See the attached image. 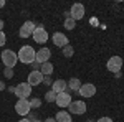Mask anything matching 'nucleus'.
I'll return each instance as SVG.
<instances>
[{
    "label": "nucleus",
    "mask_w": 124,
    "mask_h": 122,
    "mask_svg": "<svg viewBox=\"0 0 124 122\" xmlns=\"http://www.w3.org/2000/svg\"><path fill=\"white\" fill-rule=\"evenodd\" d=\"M45 101H46V102H55V101H56V93H55L53 89L46 91V93H45Z\"/></svg>",
    "instance_id": "nucleus-19"
},
{
    "label": "nucleus",
    "mask_w": 124,
    "mask_h": 122,
    "mask_svg": "<svg viewBox=\"0 0 124 122\" xmlns=\"http://www.w3.org/2000/svg\"><path fill=\"white\" fill-rule=\"evenodd\" d=\"M5 7V0H0V8H3Z\"/></svg>",
    "instance_id": "nucleus-33"
},
{
    "label": "nucleus",
    "mask_w": 124,
    "mask_h": 122,
    "mask_svg": "<svg viewBox=\"0 0 124 122\" xmlns=\"http://www.w3.org/2000/svg\"><path fill=\"white\" fill-rule=\"evenodd\" d=\"M40 73L43 76H50L51 73H53V65L50 63V61H46V63H43V65L40 66Z\"/></svg>",
    "instance_id": "nucleus-18"
},
{
    "label": "nucleus",
    "mask_w": 124,
    "mask_h": 122,
    "mask_svg": "<svg viewBox=\"0 0 124 122\" xmlns=\"http://www.w3.org/2000/svg\"><path fill=\"white\" fill-rule=\"evenodd\" d=\"M17 56H18V61H22L23 65H31V63H35V59H37V51L33 50V46L25 45V46H22L18 50Z\"/></svg>",
    "instance_id": "nucleus-1"
},
{
    "label": "nucleus",
    "mask_w": 124,
    "mask_h": 122,
    "mask_svg": "<svg viewBox=\"0 0 124 122\" xmlns=\"http://www.w3.org/2000/svg\"><path fill=\"white\" fill-rule=\"evenodd\" d=\"M63 27H65L66 30H73L75 27H76V22L71 18V17H70V18H65V23H63Z\"/></svg>",
    "instance_id": "nucleus-22"
},
{
    "label": "nucleus",
    "mask_w": 124,
    "mask_h": 122,
    "mask_svg": "<svg viewBox=\"0 0 124 122\" xmlns=\"http://www.w3.org/2000/svg\"><path fill=\"white\" fill-rule=\"evenodd\" d=\"M27 117H28V121H30V122H33V121H37V119H38V117H37V114L31 112V111L28 112V115H27Z\"/></svg>",
    "instance_id": "nucleus-26"
},
{
    "label": "nucleus",
    "mask_w": 124,
    "mask_h": 122,
    "mask_svg": "<svg viewBox=\"0 0 124 122\" xmlns=\"http://www.w3.org/2000/svg\"><path fill=\"white\" fill-rule=\"evenodd\" d=\"M71 94L68 93V91H65V93H60L56 94V101H55V104H56L58 107H61V109H65V107H68L70 104H71Z\"/></svg>",
    "instance_id": "nucleus-10"
},
{
    "label": "nucleus",
    "mask_w": 124,
    "mask_h": 122,
    "mask_svg": "<svg viewBox=\"0 0 124 122\" xmlns=\"http://www.w3.org/2000/svg\"><path fill=\"white\" fill-rule=\"evenodd\" d=\"M43 78H45V76L41 74L40 71H31V73L28 74V79H27V83H28L31 87H33V86H40L41 83H43Z\"/></svg>",
    "instance_id": "nucleus-13"
},
{
    "label": "nucleus",
    "mask_w": 124,
    "mask_h": 122,
    "mask_svg": "<svg viewBox=\"0 0 124 122\" xmlns=\"http://www.w3.org/2000/svg\"><path fill=\"white\" fill-rule=\"evenodd\" d=\"M45 122H56L53 117H48V119H45Z\"/></svg>",
    "instance_id": "nucleus-32"
},
{
    "label": "nucleus",
    "mask_w": 124,
    "mask_h": 122,
    "mask_svg": "<svg viewBox=\"0 0 124 122\" xmlns=\"http://www.w3.org/2000/svg\"><path fill=\"white\" fill-rule=\"evenodd\" d=\"M51 86H53L51 89H53V91H55L56 94H60V93H65V91L68 89L66 81H63V79H56V81H55V83H53Z\"/></svg>",
    "instance_id": "nucleus-15"
},
{
    "label": "nucleus",
    "mask_w": 124,
    "mask_h": 122,
    "mask_svg": "<svg viewBox=\"0 0 124 122\" xmlns=\"http://www.w3.org/2000/svg\"><path fill=\"white\" fill-rule=\"evenodd\" d=\"M79 87H81V81H79L78 78H71V79L68 81V89H66V91L70 94L75 93V91L78 93V89H79Z\"/></svg>",
    "instance_id": "nucleus-16"
},
{
    "label": "nucleus",
    "mask_w": 124,
    "mask_h": 122,
    "mask_svg": "<svg viewBox=\"0 0 124 122\" xmlns=\"http://www.w3.org/2000/svg\"><path fill=\"white\" fill-rule=\"evenodd\" d=\"M50 56H51V51L48 50L46 46L45 48H40L38 51H37V63H40V65H43V63H46V61H50Z\"/></svg>",
    "instance_id": "nucleus-14"
},
{
    "label": "nucleus",
    "mask_w": 124,
    "mask_h": 122,
    "mask_svg": "<svg viewBox=\"0 0 124 122\" xmlns=\"http://www.w3.org/2000/svg\"><path fill=\"white\" fill-rule=\"evenodd\" d=\"M43 84H46V86H51V84H53L51 76H45V78H43Z\"/></svg>",
    "instance_id": "nucleus-25"
},
{
    "label": "nucleus",
    "mask_w": 124,
    "mask_h": 122,
    "mask_svg": "<svg viewBox=\"0 0 124 122\" xmlns=\"http://www.w3.org/2000/svg\"><path fill=\"white\" fill-rule=\"evenodd\" d=\"M40 63H37V61H35V63H31V71H40Z\"/></svg>",
    "instance_id": "nucleus-27"
},
{
    "label": "nucleus",
    "mask_w": 124,
    "mask_h": 122,
    "mask_svg": "<svg viewBox=\"0 0 124 122\" xmlns=\"http://www.w3.org/2000/svg\"><path fill=\"white\" fill-rule=\"evenodd\" d=\"M86 122H93V121H91V119H88V121H86Z\"/></svg>",
    "instance_id": "nucleus-36"
},
{
    "label": "nucleus",
    "mask_w": 124,
    "mask_h": 122,
    "mask_svg": "<svg viewBox=\"0 0 124 122\" xmlns=\"http://www.w3.org/2000/svg\"><path fill=\"white\" fill-rule=\"evenodd\" d=\"M18 61L17 53H13L12 50H3L2 51V63L5 65V68H13Z\"/></svg>",
    "instance_id": "nucleus-2"
},
{
    "label": "nucleus",
    "mask_w": 124,
    "mask_h": 122,
    "mask_svg": "<svg viewBox=\"0 0 124 122\" xmlns=\"http://www.w3.org/2000/svg\"><path fill=\"white\" fill-rule=\"evenodd\" d=\"M28 101H30V107L31 109H40L41 107V99L40 97H31Z\"/></svg>",
    "instance_id": "nucleus-21"
},
{
    "label": "nucleus",
    "mask_w": 124,
    "mask_h": 122,
    "mask_svg": "<svg viewBox=\"0 0 124 122\" xmlns=\"http://www.w3.org/2000/svg\"><path fill=\"white\" fill-rule=\"evenodd\" d=\"M61 53H63V56H65V58H71L73 55H75V48L71 46V45H66V46L63 48Z\"/></svg>",
    "instance_id": "nucleus-20"
},
{
    "label": "nucleus",
    "mask_w": 124,
    "mask_h": 122,
    "mask_svg": "<svg viewBox=\"0 0 124 122\" xmlns=\"http://www.w3.org/2000/svg\"><path fill=\"white\" fill-rule=\"evenodd\" d=\"M31 94V86L28 83H20L15 86V96L18 99H28Z\"/></svg>",
    "instance_id": "nucleus-4"
},
{
    "label": "nucleus",
    "mask_w": 124,
    "mask_h": 122,
    "mask_svg": "<svg viewBox=\"0 0 124 122\" xmlns=\"http://www.w3.org/2000/svg\"><path fill=\"white\" fill-rule=\"evenodd\" d=\"M53 45L55 46H60V48H65L66 45H70V41H68V38L65 33H61V31H56V33H53Z\"/></svg>",
    "instance_id": "nucleus-12"
},
{
    "label": "nucleus",
    "mask_w": 124,
    "mask_h": 122,
    "mask_svg": "<svg viewBox=\"0 0 124 122\" xmlns=\"http://www.w3.org/2000/svg\"><path fill=\"white\" fill-rule=\"evenodd\" d=\"M18 122H30V121H28V119H20Z\"/></svg>",
    "instance_id": "nucleus-34"
},
{
    "label": "nucleus",
    "mask_w": 124,
    "mask_h": 122,
    "mask_svg": "<svg viewBox=\"0 0 124 122\" xmlns=\"http://www.w3.org/2000/svg\"><path fill=\"white\" fill-rule=\"evenodd\" d=\"M121 76H123V73H121V71H119V73H114V78H116V79H121Z\"/></svg>",
    "instance_id": "nucleus-30"
},
{
    "label": "nucleus",
    "mask_w": 124,
    "mask_h": 122,
    "mask_svg": "<svg viewBox=\"0 0 124 122\" xmlns=\"http://www.w3.org/2000/svg\"><path fill=\"white\" fill-rule=\"evenodd\" d=\"M30 111H31V107H30L28 99H18V101H17V104H15V112L18 114V115L27 117Z\"/></svg>",
    "instance_id": "nucleus-5"
},
{
    "label": "nucleus",
    "mask_w": 124,
    "mask_h": 122,
    "mask_svg": "<svg viewBox=\"0 0 124 122\" xmlns=\"http://www.w3.org/2000/svg\"><path fill=\"white\" fill-rule=\"evenodd\" d=\"M3 76H5L7 79H12V78H13V68H5V69H3Z\"/></svg>",
    "instance_id": "nucleus-23"
},
{
    "label": "nucleus",
    "mask_w": 124,
    "mask_h": 122,
    "mask_svg": "<svg viewBox=\"0 0 124 122\" xmlns=\"http://www.w3.org/2000/svg\"><path fill=\"white\" fill-rule=\"evenodd\" d=\"M108 71H111V73H119L121 71V68H123V58L121 56H111L108 59Z\"/></svg>",
    "instance_id": "nucleus-6"
},
{
    "label": "nucleus",
    "mask_w": 124,
    "mask_h": 122,
    "mask_svg": "<svg viewBox=\"0 0 124 122\" xmlns=\"http://www.w3.org/2000/svg\"><path fill=\"white\" fill-rule=\"evenodd\" d=\"M35 28H37V25L33 23V22H30V20H27L22 27H20L18 30V35L22 38H30L31 35H33V31H35Z\"/></svg>",
    "instance_id": "nucleus-7"
},
{
    "label": "nucleus",
    "mask_w": 124,
    "mask_h": 122,
    "mask_svg": "<svg viewBox=\"0 0 124 122\" xmlns=\"http://www.w3.org/2000/svg\"><path fill=\"white\" fill-rule=\"evenodd\" d=\"M70 17L75 20V22L81 20L85 17V5H81V3H73L71 8H70Z\"/></svg>",
    "instance_id": "nucleus-9"
},
{
    "label": "nucleus",
    "mask_w": 124,
    "mask_h": 122,
    "mask_svg": "<svg viewBox=\"0 0 124 122\" xmlns=\"http://www.w3.org/2000/svg\"><path fill=\"white\" fill-rule=\"evenodd\" d=\"M3 25H5V23H3V20L0 18V31H3Z\"/></svg>",
    "instance_id": "nucleus-31"
},
{
    "label": "nucleus",
    "mask_w": 124,
    "mask_h": 122,
    "mask_svg": "<svg viewBox=\"0 0 124 122\" xmlns=\"http://www.w3.org/2000/svg\"><path fill=\"white\" fill-rule=\"evenodd\" d=\"M78 93H79V96H83V97H93L96 94V86L91 84V83L81 84V87L78 89Z\"/></svg>",
    "instance_id": "nucleus-11"
},
{
    "label": "nucleus",
    "mask_w": 124,
    "mask_h": 122,
    "mask_svg": "<svg viewBox=\"0 0 124 122\" xmlns=\"http://www.w3.org/2000/svg\"><path fill=\"white\" fill-rule=\"evenodd\" d=\"M3 89H5V83H3V81H2V79H0V93H2V91H3Z\"/></svg>",
    "instance_id": "nucleus-29"
},
{
    "label": "nucleus",
    "mask_w": 124,
    "mask_h": 122,
    "mask_svg": "<svg viewBox=\"0 0 124 122\" xmlns=\"http://www.w3.org/2000/svg\"><path fill=\"white\" fill-rule=\"evenodd\" d=\"M5 43H7V36L3 31H0V46H5Z\"/></svg>",
    "instance_id": "nucleus-24"
},
{
    "label": "nucleus",
    "mask_w": 124,
    "mask_h": 122,
    "mask_svg": "<svg viewBox=\"0 0 124 122\" xmlns=\"http://www.w3.org/2000/svg\"><path fill=\"white\" fill-rule=\"evenodd\" d=\"M68 112L83 115V114L86 112V104L83 102V101H71V104L68 106Z\"/></svg>",
    "instance_id": "nucleus-8"
},
{
    "label": "nucleus",
    "mask_w": 124,
    "mask_h": 122,
    "mask_svg": "<svg viewBox=\"0 0 124 122\" xmlns=\"http://www.w3.org/2000/svg\"><path fill=\"white\" fill-rule=\"evenodd\" d=\"M33 122H41V121H40V119H37V121H33Z\"/></svg>",
    "instance_id": "nucleus-35"
},
{
    "label": "nucleus",
    "mask_w": 124,
    "mask_h": 122,
    "mask_svg": "<svg viewBox=\"0 0 124 122\" xmlns=\"http://www.w3.org/2000/svg\"><path fill=\"white\" fill-rule=\"evenodd\" d=\"M55 121L56 122H73V119H71V114L66 112V111H60V112H56V115H55Z\"/></svg>",
    "instance_id": "nucleus-17"
},
{
    "label": "nucleus",
    "mask_w": 124,
    "mask_h": 122,
    "mask_svg": "<svg viewBox=\"0 0 124 122\" xmlns=\"http://www.w3.org/2000/svg\"><path fill=\"white\" fill-rule=\"evenodd\" d=\"M31 38H33V41H35V43L43 45V43H46V41H48V38H50V36H48V31L43 28V25H38V27L35 28V31H33Z\"/></svg>",
    "instance_id": "nucleus-3"
},
{
    "label": "nucleus",
    "mask_w": 124,
    "mask_h": 122,
    "mask_svg": "<svg viewBox=\"0 0 124 122\" xmlns=\"http://www.w3.org/2000/svg\"><path fill=\"white\" fill-rule=\"evenodd\" d=\"M96 122H113V119L111 117H99Z\"/></svg>",
    "instance_id": "nucleus-28"
}]
</instances>
